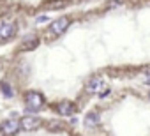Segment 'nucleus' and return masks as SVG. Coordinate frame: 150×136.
Returning a JSON list of instances; mask_svg holds the SVG:
<instances>
[{
    "mask_svg": "<svg viewBox=\"0 0 150 136\" xmlns=\"http://www.w3.org/2000/svg\"><path fill=\"white\" fill-rule=\"evenodd\" d=\"M20 129H21V124H20V120H14V118H9L2 124V134L4 136H14L20 132Z\"/></svg>",
    "mask_w": 150,
    "mask_h": 136,
    "instance_id": "nucleus-4",
    "label": "nucleus"
},
{
    "mask_svg": "<svg viewBox=\"0 0 150 136\" xmlns=\"http://www.w3.org/2000/svg\"><path fill=\"white\" fill-rule=\"evenodd\" d=\"M122 2H124V0H111V2L108 4V7H118Z\"/></svg>",
    "mask_w": 150,
    "mask_h": 136,
    "instance_id": "nucleus-13",
    "label": "nucleus"
},
{
    "mask_svg": "<svg viewBox=\"0 0 150 136\" xmlns=\"http://www.w3.org/2000/svg\"><path fill=\"white\" fill-rule=\"evenodd\" d=\"M46 20H48V18H46V16H39V18H37V23H44V21H46Z\"/></svg>",
    "mask_w": 150,
    "mask_h": 136,
    "instance_id": "nucleus-14",
    "label": "nucleus"
},
{
    "mask_svg": "<svg viewBox=\"0 0 150 136\" xmlns=\"http://www.w3.org/2000/svg\"><path fill=\"white\" fill-rule=\"evenodd\" d=\"M57 111H58V115H62V117H69V115L74 113V104H72L71 101H62V103L57 104Z\"/></svg>",
    "mask_w": 150,
    "mask_h": 136,
    "instance_id": "nucleus-6",
    "label": "nucleus"
},
{
    "mask_svg": "<svg viewBox=\"0 0 150 136\" xmlns=\"http://www.w3.org/2000/svg\"><path fill=\"white\" fill-rule=\"evenodd\" d=\"M99 124V115L96 111H90L87 117H85V125L87 127H96Z\"/></svg>",
    "mask_w": 150,
    "mask_h": 136,
    "instance_id": "nucleus-10",
    "label": "nucleus"
},
{
    "mask_svg": "<svg viewBox=\"0 0 150 136\" xmlns=\"http://www.w3.org/2000/svg\"><path fill=\"white\" fill-rule=\"evenodd\" d=\"M141 78H143V81L150 83V65L143 67V71H141Z\"/></svg>",
    "mask_w": 150,
    "mask_h": 136,
    "instance_id": "nucleus-11",
    "label": "nucleus"
},
{
    "mask_svg": "<svg viewBox=\"0 0 150 136\" xmlns=\"http://www.w3.org/2000/svg\"><path fill=\"white\" fill-rule=\"evenodd\" d=\"M69 25H71V18H58V20H55L51 25H50V28H48V34L50 35H53V37H58V35H62L67 28H69Z\"/></svg>",
    "mask_w": 150,
    "mask_h": 136,
    "instance_id": "nucleus-1",
    "label": "nucleus"
},
{
    "mask_svg": "<svg viewBox=\"0 0 150 136\" xmlns=\"http://www.w3.org/2000/svg\"><path fill=\"white\" fill-rule=\"evenodd\" d=\"M25 103L28 104L30 110H41L44 106V96L37 90H28L25 94Z\"/></svg>",
    "mask_w": 150,
    "mask_h": 136,
    "instance_id": "nucleus-2",
    "label": "nucleus"
},
{
    "mask_svg": "<svg viewBox=\"0 0 150 136\" xmlns=\"http://www.w3.org/2000/svg\"><path fill=\"white\" fill-rule=\"evenodd\" d=\"M39 37L37 35H34V37H27V39H23L21 41V50H25V51H30V50H35L37 46H39Z\"/></svg>",
    "mask_w": 150,
    "mask_h": 136,
    "instance_id": "nucleus-8",
    "label": "nucleus"
},
{
    "mask_svg": "<svg viewBox=\"0 0 150 136\" xmlns=\"http://www.w3.org/2000/svg\"><path fill=\"white\" fill-rule=\"evenodd\" d=\"M103 85H104L103 78H101V76H94V78H90V80L87 81V87H85V90H87L88 94H97V92H101Z\"/></svg>",
    "mask_w": 150,
    "mask_h": 136,
    "instance_id": "nucleus-5",
    "label": "nucleus"
},
{
    "mask_svg": "<svg viewBox=\"0 0 150 136\" xmlns=\"http://www.w3.org/2000/svg\"><path fill=\"white\" fill-rule=\"evenodd\" d=\"M148 99H150V92H148Z\"/></svg>",
    "mask_w": 150,
    "mask_h": 136,
    "instance_id": "nucleus-16",
    "label": "nucleus"
},
{
    "mask_svg": "<svg viewBox=\"0 0 150 136\" xmlns=\"http://www.w3.org/2000/svg\"><path fill=\"white\" fill-rule=\"evenodd\" d=\"M16 32V27L13 23H4L0 25V39H11Z\"/></svg>",
    "mask_w": 150,
    "mask_h": 136,
    "instance_id": "nucleus-7",
    "label": "nucleus"
},
{
    "mask_svg": "<svg viewBox=\"0 0 150 136\" xmlns=\"http://www.w3.org/2000/svg\"><path fill=\"white\" fill-rule=\"evenodd\" d=\"M0 89H2V92H4V96H9V97L13 96V89H11V85H7L6 81H4L2 85H0Z\"/></svg>",
    "mask_w": 150,
    "mask_h": 136,
    "instance_id": "nucleus-12",
    "label": "nucleus"
},
{
    "mask_svg": "<svg viewBox=\"0 0 150 136\" xmlns=\"http://www.w3.org/2000/svg\"><path fill=\"white\" fill-rule=\"evenodd\" d=\"M65 4H67L65 0H48V2L42 4V7L53 11V9H62V7H65Z\"/></svg>",
    "mask_w": 150,
    "mask_h": 136,
    "instance_id": "nucleus-9",
    "label": "nucleus"
},
{
    "mask_svg": "<svg viewBox=\"0 0 150 136\" xmlns=\"http://www.w3.org/2000/svg\"><path fill=\"white\" fill-rule=\"evenodd\" d=\"M20 124H21V129H23V131H35V129H39V127L42 125V120H41L39 117L28 115V117H23V118L20 120Z\"/></svg>",
    "mask_w": 150,
    "mask_h": 136,
    "instance_id": "nucleus-3",
    "label": "nucleus"
},
{
    "mask_svg": "<svg viewBox=\"0 0 150 136\" xmlns=\"http://www.w3.org/2000/svg\"><path fill=\"white\" fill-rule=\"evenodd\" d=\"M0 132H2V125H0Z\"/></svg>",
    "mask_w": 150,
    "mask_h": 136,
    "instance_id": "nucleus-15",
    "label": "nucleus"
}]
</instances>
